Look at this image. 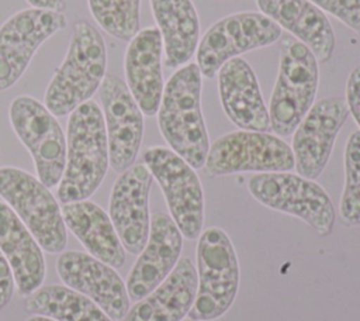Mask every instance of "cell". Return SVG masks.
Instances as JSON below:
<instances>
[{
    "instance_id": "cell-22",
    "label": "cell",
    "mask_w": 360,
    "mask_h": 321,
    "mask_svg": "<svg viewBox=\"0 0 360 321\" xmlns=\"http://www.w3.org/2000/svg\"><path fill=\"white\" fill-rule=\"evenodd\" d=\"M197 293V270L188 256L179 259L169 276L129 307L121 321H181Z\"/></svg>"
},
{
    "instance_id": "cell-24",
    "label": "cell",
    "mask_w": 360,
    "mask_h": 321,
    "mask_svg": "<svg viewBox=\"0 0 360 321\" xmlns=\"http://www.w3.org/2000/svg\"><path fill=\"white\" fill-rule=\"evenodd\" d=\"M162 35L165 66L186 65L197 51L200 20L191 0H149Z\"/></svg>"
},
{
    "instance_id": "cell-19",
    "label": "cell",
    "mask_w": 360,
    "mask_h": 321,
    "mask_svg": "<svg viewBox=\"0 0 360 321\" xmlns=\"http://www.w3.org/2000/svg\"><path fill=\"white\" fill-rule=\"evenodd\" d=\"M218 93L226 117L238 128L262 132L271 130L256 73L243 58H232L221 66Z\"/></svg>"
},
{
    "instance_id": "cell-1",
    "label": "cell",
    "mask_w": 360,
    "mask_h": 321,
    "mask_svg": "<svg viewBox=\"0 0 360 321\" xmlns=\"http://www.w3.org/2000/svg\"><path fill=\"white\" fill-rule=\"evenodd\" d=\"M108 166V141L103 111L90 99L69 114L66 165L56 193L59 203L87 200L103 183Z\"/></svg>"
},
{
    "instance_id": "cell-31",
    "label": "cell",
    "mask_w": 360,
    "mask_h": 321,
    "mask_svg": "<svg viewBox=\"0 0 360 321\" xmlns=\"http://www.w3.org/2000/svg\"><path fill=\"white\" fill-rule=\"evenodd\" d=\"M31 7L35 8H45V10H53V11H62L66 7L65 0H25Z\"/></svg>"
},
{
    "instance_id": "cell-28",
    "label": "cell",
    "mask_w": 360,
    "mask_h": 321,
    "mask_svg": "<svg viewBox=\"0 0 360 321\" xmlns=\"http://www.w3.org/2000/svg\"><path fill=\"white\" fill-rule=\"evenodd\" d=\"M360 34V0H308Z\"/></svg>"
},
{
    "instance_id": "cell-12",
    "label": "cell",
    "mask_w": 360,
    "mask_h": 321,
    "mask_svg": "<svg viewBox=\"0 0 360 321\" xmlns=\"http://www.w3.org/2000/svg\"><path fill=\"white\" fill-rule=\"evenodd\" d=\"M66 25L62 11L45 8L31 7L8 17L0 27V92L21 79L37 49Z\"/></svg>"
},
{
    "instance_id": "cell-8",
    "label": "cell",
    "mask_w": 360,
    "mask_h": 321,
    "mask_svg": "<svg viewBox=\"0 0 360 321\" xmlns=\"http://www.w3.org/2000/svg\"><path fill=\"white\" fill-rule=\"evenodd\" d=\"M202 168L207 175L217 177L242 172H290L295 160L291 146L280 137L239 130L210 145Z\"/></svg>"
},
{
    "instance_id": "cell-7",
    "label": "cell",
    "mask_w": 360,
    "mask_h": 321,
    "mask_svg": "<svg viewBox=\"0 0 360 321\" xmlns=\"http://www.w3.org/2000/svg\"><path fill=\"white\" fill-rule=\"evenodd\" d=\"M248 190L260 204L302 220L321 237L333 229V203L325 189L311 179L290 172L257 173L248 180Z\"/></svg>"
},
{
    "instance_id": "cell-15",
    "label": "cell",
    "mask_w": 360,
    "mask_h": 321,
    "mask_svg": "<svg viewBox=\"0 0 360 321\" xmlns=\"http://www.w3.org/2000/svg\"><path fill=\"white\" fill-rule=\"evenodd\" d=\"M152 173L145 163H134L115 179L108 201V215L124 246L139 255L150 229L149 191Z\"/></svg>"
},
{
    "instance_id": "cell-25",
    "label": "cell",
    "mask_w": 360,
    "mask_h": 321,
    "mask_svg": "<svg viewBox=\"0 0 360 321\" xmlns=\"http://www.w3.org/2000/svg\"><path fill=\"white\" fill-rule=\"evenodd\" d=\"M27 311L56 321H112L94 301L82 293L59 284L39 287L25 300Z\"/></svg>"
},
{
    "instance_id": "cell-26",
    "label": "cell",
    "mask_w": 360,
    "mask_h": 321,
    "mask_svg": "<svg viewBox=\"0 0 360 321\" xmlns=\"http://www.w3.org/2000/svg\"><path fill=\"white\" fill-rule=\"evenodd\" d=\"M96 23L108 35L131 41L139 31L141 0H87Z\"/></svg>"
},
{
    "instance_id": "cell-9",
    "label": "cell",
    "mask_w": 360,
    "mask_h": 321,
    "mask_svg": "<svg viewBox=\"0 0 360 321\" xmlns=\"http://www.w3.org/2000/svg\"><path fill=\"white\" fill-rule=\"evenodd\" d=\"M8 118L32 158L38 179L48 189L58 186L66 165V137L56 117L45 104L24 94L11 101Z\"/></svg>"
},
{
    "instance_id": "cell-5",
    "label": "cell",
    "mask_w": 360,
    "mask_h": 321,
    "mask_svg": "<svg viewBox=\"0 0 360 321\" xmlns=\"http://www.w3.org/2000/svg\"><path fill=\"white\" fill-rule=\"evenodd\" d=\"M197 293L188 318L214 321L233 304L239 289V262L231 238L222 228L201 231L195 248Z\"/></svg>"
},
{
    "instance_id": "cell-4",
    "label": "cell",
    "mask_w": 360,
    "mask_h": 321,
    "mask_svg": "<svg viewBox=\"0 0 360 321\" xmlns=\"http://www.w3.org/2000/svg\"><path fill=\"white\" fill-rule=\"evenodd\" d=\"M319 63L311 49L287 34L281 38L278 73L270 97V128L280 137L291 135L314 104Z\"/></svg>"
},
{
    "instance_id": "cell-14",
    "label": "cell",
    "mask_w": 360,
    "mask_h": 321,
    "mask_svg": "<svg viewBox=\"0 0 360 321\" xmlns=\"http://www.w3.org/2000/svg\"><path fill=\"white\" fill-rule=\"evenodd\" d=\"M349 117L342 97H325L309 108L292 132V153L300 176L316 179L328 165L336 137Z\"/></svg>"
},
{
    "instance_id": "cell-20",
    "label": "cell",
    "mask_w": 360,
    "mask_h": 321,
    "mask_svg": "<svg viewBox=\"0 0 360 321\" xmlns=\"http://www.w3.org/2000/svg\"><path fill=\"white\" fill-rule=\"evenodd\" d=\"M262 14L307 45L318 63H326L335 51V32L321 8L308 0H256Z\"/></svg>"
},
{
    "instance_id": "cell-27",
    "label": "cell",
    "mask_w": 360,
    "mask_h": 321,
    "mask_svg": "<svg viewBox=\"0 0 360 321\" xmlns=\"http://www.w3.org/2000/svg\"><path fill=\"white\" fill-rule=\"evenodd\" d=\"M339 213L349 227L360 225V130L349 135L345 148V187Z\"/></svg>"
},
{
    "instance_id": "cell-16",
    "label": "cell",
    "mask_w": 360,
    "mask_h": 321,
    "mask_svg": "<svg viewBox=\"0 0 360 321\" xmlns=\"http://www.w3.org/2000/svg\"><path fill=\"white\" fill-rule=\"evenodd\" d=\"M56 272L65 286L94 301L112 321H121L129 310L127 286L117 270L90 253L60 252Z\"/></svg>"
},
{
    "instance_id": "cell-23",
    "label": "cell",
    "mask_w": 360,
    "mask_h": 321,
    "mask_svg": "<svg viewBox=\"0 0 360 321\" xmlns=\"http://www.w3.org/2000/svg\"><path fill=\"white\" fill-rule=\"evenodd\" d=\"M65 225L96 259L121 268L125 263V249L114 229L110 215L96 203L80 200L60 206Z\"/></svg>"
},
{
    "instance_id": "cell-18",
    "label": "cell",
    "mask_w": 360,
    "mask_h": 321,
    "mask_svg": "<svg viewBox=\"0 0 360 321\" xmlns=\"http://www.w3.org/2000/svg\"><path fill=\"white\" fill-rule=\"evenodd\" d=\"M163 42L158 27H146L129 41L124 56L125 84L142 114H158L163 94Z\"/></svg>"
},
{
    "instance_id": "cell-2",
    "label": "cell",
    "mask_w": 360,
    "mask_h": 321,
    "mask_svg": "<svg viewBox=\"0 0 360 321\" xmlns=\"http://www.w3.org/2000/svg\"><path fill=\"white\" fill-rule=\"evenodd\" d=\"M202 75L197 63L179 68L163 87L158 125L173 152L191 168L204 166L210 141L201 111Z\"/></svg>"
},
{
    "instance_id": "cell-33",
    "label": "cell",
    "mask_w": 360,
    "mask_h": 321,
    "mask_svg": "<svg viewBox=\"0 0 360 321\" xmlns=\"http://www.w3.org/2000/svg\"><path fill=\"white\" fill-rule=\"evenodd\" d=\"M181 321H198V320H191V318H188V320H181Z\"/></svg>"
},
{
    "instance_id": "cell-17",
    "label": "cell",
    "mask_w": 360,
    "mask_h": 321,
    "mask_svg": "<svg viewBox=\"0 0 360 321\" xmlns=\"http://www.w3.org/2000/svg\"><path fill=\"white\" fill-rule=\"evenodd\" d=\"M183 249V235L173 218L156 211L150 217L146 245L138 255L127 279L129 300L138 301L156 289L173 270Z\"/></svg>"
},
{
    "instance_id": "cell-10",
    "label": "cell",
    "mask_w": 360,
    "mask_h": 321,
    "mask_svg": "<svg viewBox=\"0 0 360 321\" xmlns=\"http://www.w3.org/2000/svg\"><path fill=\"white\" fill-rule=\"evenodd\" d=\"M143 162L159 183L170 217L181 235L197 239L204 225V193L195 169L165 146L148 148Z\"/></svg>"
},
{
    "instance_id": "cell-6",
    "label": "cell",
    "mask_w": 360,
    "mask_h": 321,
    "mask_svg": "<svg viewBox=\"0 0 360 321\" xmlns=\"http://www.w3.org/2000/svg\"><path fill=\"white\" fill-rule=\"evenodd\" d=\"M0 197L18 215L42 249L49 253L63 252L68 234L60 206L38 177L18 168H0Z\"/></svg>"
},
{
    "instance_id": "cell-11",
    "label": "cell",
    "mask_w": 360,
    "mask_h": 321,
    "mask_svg": "<svg viewBox=\"0 0 360 321\" xmlns=\"http://www.w3.org/2000/svg\"><path fill=\"white\" fill-rule=\"evenodd\" d=\"M281 37V28L262 13L245 11L214 23L197 46V66L204 77L212 79L221 66L238 55L270 46Z\"/></svg>"
},
{
    "instance_id": "cell-3",
    "label": "cell",
    "mask_w": 360,
    "mask_h": 321,
    "mask_svg": "<svg viewBox=\"0 0 360 321\" xmlns=\"http://www.w3.org/2000/svg\"><path fill=\"white\" fill-rule=\"evenodd\" d=\"M107 69V49L100 31L87 21L73 27L66 55L45 90V107L55 115L70 114L98 90Z\"/></svg>"
},
{
    "instance_id": "cell-32",
    "label": "cell",
    "mask_w": 360,
    "mask_h": 321,
    "mask_svg": "<svg viewBox=\"0 0 360 321\" xmlns=\"http://www.w3.org/2000/svg\"><path fill=\"white\" fill-rule=\"evenodd\" d=\"M25 321H56V320H53V318H51V317H46V315L34 314V315H31L30 318H27Z\"/></svg>"
},
{
    "instance_id": "cell-21",
    "label": "cell",
    "mask_w": 360,
    "mask_h": 321,
    "mask_svg": "<svg viewBox=\"0 0 360 321\" xmlns=\"http://www.w3.org/2000/svg\"><path fill=\"white\" fill-rule=\"evenodd\" d=\"M0 251L8 260L14 283L20 296L35 293L45 279V260L42 248L11 210L0 201Z\"/></svg>"
},
{
    "instance_id": "cell-13",
    "label": "cell",
    "mask_w": 360,
    "mask_h": 321,
    "mask_svg": "<svg viewBox=\"0 0 360 321\" xmlns=\"http://www.w3.org/2000/svg\"><path fill=\"white\" fill-rule=\"evenodd\" d=\"M98 96L108 141L110 166L121 173L132 166L138 156L143 138V114L125 82L115 75L104 76Z\"/></svg>"
},
{
    "instance_id": "cell-29",
    "label": "cell",
    "mask_w": 360,
    "mask_h": 321,
    "mask_svg": "<svg viewBox=\"0 0 360 321\" xmlns=\"http://www.w3.org/2000/svg\"><path fill=\"white\" fill-rule=\"evenodd\" d=\"M345 101L349 113H352L356 124L360 127V63L350 70L346 79Z\"/></svg>"
},
{
    "instance_id": "cell-30",
    "label": "cell",
    "mask_w": 360,
    "mask_h": 321,
    "mask_svg": "<svg viewBox=\"0 0 360 321\" xmlns=\"http://www.w3.org/2000/svg\"><path fill=\"white\" fill-rule=\"evenodd\" d=\"M14 277L8 260L0 251V310H3L11 300L14 291Z\"/></svg>"
}]
</instances>
